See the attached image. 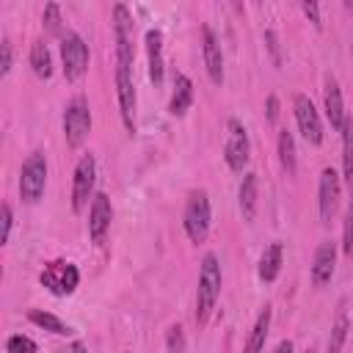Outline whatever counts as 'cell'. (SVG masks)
<instances>
[{
    "mask_svg": "<svg viewBox=\"0 0 353 353\" xmlns=\"http://www.w3.org/2000/svg\"><path fill=\"white\" fill-rule=\"evenodd\" d=\"M221 284H223V273H221V262L215 254H204L201 268H199V287H196V323L204 325L218 303L221 295Z\"/></svg>",
    "mask_w": 353,
    "mask_h": 353,
    "instance_id": "cell-1",
    "label": "cell"
},
{
    "mask_svg": "<svg viewBox=\"0 0 353 353\" xmlns=\"http://www.w3.org/2000/svg\"><path fill=\"white\" fill-rule=\"evenodd\" d=\"M210 223H212V210H210V196L207 190H190L188 201H185V212H182V229L188 234L190 243H204L210 234Z\"/></svg>",
    "mask_w": 353,
    "mask_h": 353,
    "instance_id": "cell-2",
    "label": "cell"
},
{
    "mask_svg": "<svg viewBox=\"0 0 353 353\" xmlns=\"http://www.w3.org/2000/svg\"><path fill=\"white\" fill-rule=\"evenodd\" d=\"M47 188V154L44 152H30L22 163L19 171V199L25 204H39Z\"/></svg>",
    "mask_w": 353,
    "mask_h": 353,
    "instance_id": "cell-3",
    "label": "cell"
},
{
    "mask_svg": "<svg viewBox=\"0 0 353 353\" xmlns=\"http://www.w3.org/2000/svg\"><path fill=\"white\" fill-rule=\"evenodd\" d=\"M39 281H41V287H44L50 295L66 298V295H72V292L77 290V284H80V270H77L74 262L52 259V262H47V265L41 268Z\"/></svg>",
    "mask_w": 353,
    "mask_h": 353,
    "instance_id": "cell-4",
    "label": "cell"
},
{
    "mask_svg": "<svg viewBox=\"0 0 353 353\" xmlns=\"http://www.w3.org/2000/svg\"><path fill=\"white\" fill-rule=\"evenodd\" d=\"M88 44L83 41L80 33L74 30H63L61 36V61H63V77L69 83L80 80L88 72Z\"/></svg>",
    "mask_w": 353,
    "mask_h": 353,
    "instance_id": "cell-5",
    "label": "cell"
},
{
    "mask_svg": "<svg viewBox=\"0 0 353 353\" xmlns=\"http://www.w3.org/2000/svg\"><path fill=\"white\" fill-rule=\"evenodd\" d=\"M88 132H91V108L85 102V97H74L63 108V138H66V146H72V149L83 146Z\"/></svg>",
    "mask_w": 353,
    "mask_h": 353,
    "instance_id": "cell-6",
    "label": "cell"
},
{
    "mask_svg": "<svg viewBox=\"0 0 353 353\" xmlns=\"http://www.w3.org/2000/svg\"><path fill=\"white\" fill-rule=\"evenodd\" d=\"M94 182H97V160L91 152H85L77 165H74V176H72V210L83 212L88 207V201L97 196L94 193Z\"/></svg>",
    "mask_w": 353,
    "mask_h": 353,
    "instance_id": "cell-7",
    "label": "cell"
},
{
    "mask_svg": "<svg viewBox=\"0 0 353 353\" xmlns=\"http://www.w3.org/2000/svg\"><path fill=\"white\" fill-rule=\"evenodd\" d=\"M113 41H116V66L132 69L135 47H132V17L127 6H113Z\"/></svg>",
    "mask_w": 353,
    "mask_h": 353,
    "instance_id": "cell-8",
    "label": "cell"
},
{
    "mask_svg": "<svg viewBox=\"0 0 353 353\" xmlns=\"http://www.w3.org/2000/svg\"><path fill=\"white\" fill-rule=\"evenodd\" d=\"M226 130H229V138H226V146H223V160L226 165L234 171V174H243L248 160H251V141H248V130L243 127V121L237 119H229L226 121Z\"/></svg>",
    "mask_w": 353,
    "mask_h": 353,
    "instance_id": "cell-9",
    "label": "cell"
},
{
    "mask_svg": "<svg viewBox=\"0 0 353 353\" xmlns=\"http://www.w3.org/2000/svg\"><path fill=\"white\" fill-rule=\"evenodd\" d=\"M292 113H295V124H298V132L303 135V141L312 146H320L323 143V121H320L314 102L306 94H295Z\"/></svg>",
    "mask_w": 353,
    "mask_h": 353,
    "instance_id": "cell-10",
    "label": "cell"
},
{
    "mask_svg": "<svg viewBox=\"0 0 353 353\" xmlns=\"http://www.w3.org/2000/svg\"><path fill=\"white\" fill-rule=\"evenodd\" d=\"M116 97H119V113L124 121V130L135 135V110H138V94H135V80L132 69L116 66Z\"/></svg>",
    "mask_w": 353,
    "mask_h": 353,
    "instance_id": "cell-11",
    "label": "cell"
},
{
    "mask_svg": "<svg viewBox=\"0 0 353 353\" xmlns=\"http://www.w3.org/2000/svg\"><path fill=\"white\" fill-rule=\"evenodd\" d=\"M339 196H342V182H339L336 168H323L320 182H317V210H320L323 223H331V218L336 215Z\"/></svg>",
    "mask_w": 353,
    "mask_h": 353,
    "instance_id": "cell-12",
    "label": "cell"
},
{
    "mask_svg": "<svg viewBox=\"0 0 353 353\" xmlns=\"http://www.w3.org/2000/svg\"><path fill=\"white\" fill-rule=\"evenodd\" d=\"M110 221H113V204H110V196L108 193H97L91 199V207H88V237L91 243H102L108 229H110Z\"/></svg>",
    "mask_w": 353,
    "mask_h": 353,
    "instance_id": "cell-13",
    "label": "cell"
},
{
    "mask_svg": "<svg viewBox=\"0 0 353 353\" xmlns=\"http://www.w3.org/2000/svg\"><path fill=\"white\" fill-rule=\"evenodd\" d=\"M334 270H336V243H334V240H323V243L317 245L314 256H312V268H309L312 284H314L317 290L325 287V284L334 279Z\"/></svg>",
    "mask_w": 353,
    "mask_h": 353,
    "instance_id": "cell-14",
    "label": "cell"
},
{
    "mask_svg": "<svg viewBox=\"0 0 353 353\" xmlns=\"http://www.w3.org/2000/svg\"><path fill=\"white\" fill-rule=\"evenodd\" d=\"M201 55H204V69H207L212 85H223V52H221V44L210 25L201 28Z\"/></svg>",
    "mask_w": 353,
    "mask_h": 353,
    "instance_id": "cell-15",
    "label": "cell"
},
{
    "mask_svg": "<svg viewBox=\"0 0 353 353\" xmlns=\"http://www.w3.org/2000/svg\"><path fill=\"white\" fill-rule=\"evenodd\" d=\"M146 58H149V80L154 83V88L163 85V77H165V58H163V30L157 28H149L146 36Z\"/></svg>",
    "mask_w": 353,
    "mask_h": 353,
    "instance_id": "cell-16",
    "label": "cell"
},
{
    "mask_svg": "<svg viewBox=\"0 0 353 353\" xmlns=\"http://www.w3.org/2000/svg\"><path fill=\"white\" fill-rule=\"evenodd\" d=\"M323 108H325V116H328L331 127L342 132V127H345V119H347V116H345L342 88H339V83H336L334 77H325V88H323Z\"/></svg>",
    "mask_w": 353,
    "mask_h": 353,
    "instance_id": "cell-17",
    "label": "cell"
},
{
    "mask_svg": "<svg viewBox=\"0 0 353 353\" xmlns=\"http://www.w3.org/2000/svg\"><path fill=\"white\" fill-rule=\"evenodd\" d=\"M190 105H193V83H190L188 74L176 72V74H174L171 99H168V113H171V116H185Z\"/></svg>",
    "mask_w": 353,
    "mask_h": 353,
    "instance_id": "cell-18",
    "label": "cell"
},
{
    "mask_svg": "<svg viewBox=\"0 0 353 353\" xmlns=\"http://www.w3.org/2000/svg\"><path fill=\"white\" fill-rule=\"evenodd\" d=\"M237 201H240L243 221H254L256 204H259V179H256L254 171L243 174V182H240V190H237Z\"/></svg>",
    "mask_w": 353,
    "mask_h": 353,
    "instance_id": "cell-19",
    "label": "cell"
},
{
    "mask_svg": "<svg viewBox=\"0 0 353 353\" xmlns=\"http://www.w3.org/2000/svg\"><path fill=\"white\" fill-rule=\"evenodd\" d=\"M281 262H284V245L281 243H270L259 256V268H256L259 279L265 284H273L279 279V273H281Z\"/></svg>",
    "mask_w": 353,
    "mask_h": 353,
    "instance_id": "cell-20",
    "label": "cell"
},
{
    "mask_svg": "<svg viewBox=\"0 0 353 353\" xmlns=\"http://www.w3.org/2000/svg\"><path fill=\"white\" fill-rule=\"evenodd\" d=\"M276 149H279V163L287 171V176H295V171H298V152H295V138H292L290 130H279Z\"/></svg>",
    "mask_w": 353,
    "mask_h": 353,
    "instance_id": "cell-21",
    "label": "cell"
},
{
    "mask_svg": "<svg viewBox=\"0 0 353 353\" xmlns=\"http://www.w3.org/2000/svg\"><path fill=\"white\" fill-rule=\"evenodd\" d=\"M268 331H270V306H265V309L259 312V317H256V323H254V328H251V334H248V339H245L243 353H262V350H265Z\"/></svg>",
    "mask_w": 353,
    "mask_h": 353,
    "instance_id": "cell-22",
    "label": "cell"
},
{
    "mask_svg": "<svg viewBox=\"0 0 353 353\" xmlns=\"http://www.w3.org/2000/svg\"><path fill=\"white\" fill-rule=\"evenodd\" d=\"M28 320H30L33 325H39V328L55 334V336H72V334H74L69 323H63L61 317H55V314H50V312H41V309H30V312H28Z\"/></svg>",
    "mask_w": 353,
    "mask_h": 353,
    "instance_id": "cell-23",
    "label": "cell"
},
{
    "mask_svg": "<svg viewBox=\"0 0 353 353\" xmlns=\"http://www.w3.org/2000/svg\"><path fill=\"white\" fill-rule=\"evenodd\" d=\"M30 69L39 80H50L52 77V52L44 41H33L30 47Z\"/></svg>",
    "mask_w": 353,
    "mask_h": 353,
    "instance_id": "cell-24",
    "label": "cell"
},
{
    "mask_svg": "<svg viewBox=\"0 0 353 353\" xmlns=\"http://www.w3.org/2000/svg\"><path fill=\"white\" fill-rule=\"evenodd\" d=\"M347 331H350V323H347V312H345V301H342V303H339V309H336L334 325H331V336H328V353H342L345 339H347Z\"/></svg>",
    "mask_w": 353,
    "mask_h": 353,
    "instance_id": "cell-25",
    "label": "cell"
},
{
    "mask_svg": "<svg viewBox=\"0 0 353 353\" xmlns=\"http://www.w3.org/2000/svg\"><path fill=\"white\" fill-rule=\"evenodd\" d=\"M342 171L345 179L353 185V116H347L342 127Z\"/></svg>",
    "mask_w": 353,
    "mask_h": 353,
    "instance_id": "cell-26",
    "label": "cell"
},
{
    "mask_svg": "<svg viewBox=\"0 0 353 353\" xmlns=\"http://www.w3.org/2000/svg\"><path fill=\"white\" fill-rule=\"evenodd\" d=\"M185 350H188L185 328L179 323L168 325V331H165V353H185Z\"/></svg>",
    "mask_w": 353,
    "mask_h": 353,
    "instance_id": "cell-27",
    "label": "cell"
},
{
    "mask_svg": "<svg viewBox=\"0 0 353 353\" xmlns=\"http://www.w3.org/2000/svg\"><path fill=\"white\" fill-rule=\"evenodd\" d=\"M6 353H39V345L25 334H11L6 339Z\"/></svg>",
    "mask_w": 353,
    "mask_h": 353,
    "instance_id": "cell-28",
    "label": "cell"
},
{
    "mask_svg": "<svg viewBox=\"0 0 353 353\" xmlns=\"http://www.w3.org/2000/svg\"><path fill=\"white\" fill-rule=\"evenodd\" d=\"M41 19H44V28H47L52 36H58V39L63 36V30H61V8H58L55 3H47V6H44V17H41Z\"/></svg>",
    "mask_w": 353,
    "mask_h": 353,
    "instance_id": "cell-29",
    "label": "cell"
},
{
    "mask_svg": "<svg viewBox=\"0 0 353 353\" xmlns=\"http://www.w3.org/2000/svg\"><path fill=\"white\" fill-rule=\"evenodd\" d=\"M342 251L347 256H353V199H350V207L345 212V226H342Z\"/></svg>",
    "mask_w": 353,
    "mask_h": 353,
    "instance_id": "cell-30",
    "label": "cell"
},
{
    "mask_svg": "<svg viewBox=\"0 0 353 353\" xmlns=\"http://www.w3.org/2000/svg\"><path fill=\"white\" fill-rule=\"evenodd\" d=\"M301 11H303V17L320 30L323 28V17H320V6L314 3V0H309V3H301Z\"/></svg>",
    "mask_w": 353,
    "mask_h": 353,
    "instance_id": "cell-31",
    "label": "cell"
},
{
    "mask_svg": "<svg viewBox=\"0 0 353 353\" xmlns=\"http://www.w3.org/2000/svg\"><path fill=\"white\" fill-rule=\"evenodd\" d=\"M11 72V41L3 39L0 41V77H6Z\"/></svg>",
    "mask_w": 353,
    "mask_h": 353,
    "instance_id": "cell-32",
    "label": "cell"
},
{
    "mask_svg": "<svg viewBox=\"0 0 353 353\" xmlns=\"http://www.w3.org/2000/svg\"><path fill=\"white\" fill-rule=\"evenodd\" d=\"M11 226H14V212L8 204H3V232H0V243L6 245L8 237H11Z\"/></svg>",
    "mask_w": 353,
    "mask_h": 353,
    "instance_id": "cell-33",
    "label": "cell"
},
{
    "mask_svg": "<svg viewBox=\"0 0 353 353\" xmlns=\"http://www.w3.org/2000/svg\"><path fill=\"white\" fill-rule=\"evenodd\" d=\"M265 44H268V50H270V55H273V63L279 66V63H281V52H279V36H276L273 30H265Z\"/></svg>",
    "mask_w": 353,
    "mask_h": 353,
    "instance_id": "cell-34",
    "label": "cell"
},
{
    "mask_svg": "<svg viewBox=\"0 0 353 353\" xmlns=\"http://www.w3.org/2000/svg\"><path fill=\"white\" fill-rule=\"evenodd\" d=\"M265 110H268V121H270V124H276V121H279V97H276V94H270V97H268Z\"/></svg>",
    "mask_w": 353,
    "mask_h": 353,
    "instance_id": "cell-35",
    "label": "cell"
},
{
    "mask_svg": "<svg viewBox=\"0 0 353 353\" xmlns=\"http://www.w3.org/2000/svg\"><path fill=\"white\" fill-rule=\"evenodd\" d=\"M273 353H295V345H292L290 339H281V342L273 347Z\"/></svg>",
    "mask_w": 353,
    "mask_h": 353,
    "instance_id": "cell-36",
    "label": "cell"
},
{
    "mask_svg": "<svg viewBox=\"0 0 353 353\" xmlns=\"http://www.w3.org/2000/svg\"><path fill=\"white\" fill-rule=\"evenodd\" d=\"M69 353H88V345H85V342H80V339H74V342H72V347H69Z\"/></svg>",
    "mask_w": 353,
    "mask_h": 353,
    "instance_id": "cell-37",
    "label": "cell"
},
{
    "mask_svg": "<svg viewBox=\"0 0 353 353\" xmlns=\"http://www.w3.org/2000/svg\"><path fill=\"white\" fill-rule=\"evenodd\" d=\"M303 353H314V350H303Z\"/></svg>",
    "mask_w": 353,
    "mask_h": 353,
    "instance_id": "cell-38",
    "label": "cell"
}]
</instances>
